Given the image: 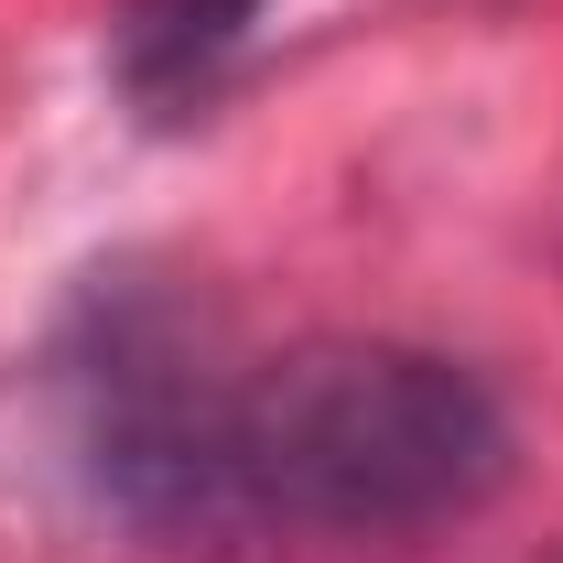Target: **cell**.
<instances>
[{"mask_svg":"<svg viewBox=\"0 0 563 563\" xmlns=\"http://www.w3.org/2000/svg\"><path fill=\"white\" fill-rule=\"evenodd\" d=\"M250 22H261V0H131L120 33H109L120 87H131V98H185Z\"/></svg>","mask_w":563,"mask_h":563,"instance_id":"obj_2","label":"cell"},{"mask_svg":"<svg viewBox=\"0 0 563 563\" xmlns=\"http://www.w3.org/2000/svg\"><path fill=\"white\" fill-rule=\"evenodd\" d=\"M76 455L120 531L239 553L455 531L509 488L520 433L498 390L444 347L303 336L250 368H207L163 325H109Z\"/></svg>","mask_w":563,"mask_h":563,"instance_id":"obj_1","label":"cell"},{"mask_svg":"<svg viewBox=\"0 0 563 563\" xmlns=\"http://www.w3.org/2000/svg\"><path fill=\"white\" fill-rule=\"evenodd\" d=\"M553 563H563V553H553Z\"/></svg>","mask_w":563,"mask_h":563,"instance_id":"obj_3","label":"cell"}]
</instances>
